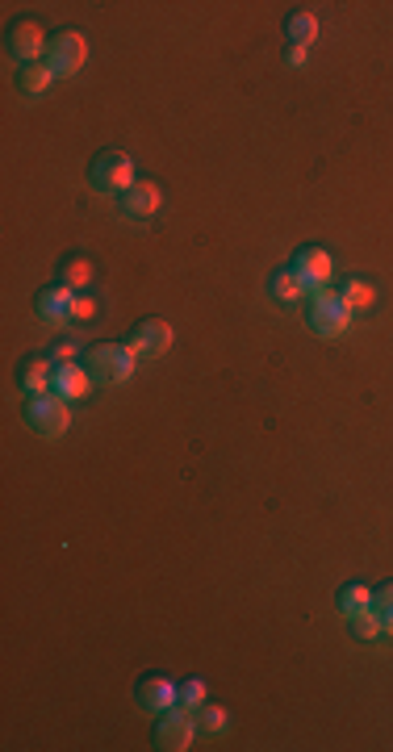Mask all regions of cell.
<instances>
[{
    "mask_svg": "<svg viewBox=\"0 0 393 752\" xmlns=\"http://www.w3.org/2000/svg\"><path fill=\"white\" fill-rule=\"evenodd\" d=\"M134 351L126 343H88L84 351V368L92 381H101V385H122L126 376H134Z\"/></svg>",
    "mask_w": 393,
    "mask_h": 752,
    "instance_id": "obj_1",
    "label": "cell"
},
{
    "mask_svg": "<svg viewBox=\"0 0 393 752\" xmlns=\"http://www.w3.org/2000/svg\"><path fill=\"white\" fill-rule=\"evenodd\" d=\"M21 418H26V427L42 439H59L67 435V427H72V410H67V402L59 393H34L26 397V410H21Z\"/></svg>",
    "mask_w": 393,
    "mask_h": 752,
    "instance_id": "obj_2",
    "label": "cell"
},
{
    "mask_svg": "<svg viewBox=\"0 0 393 752\" xmlns=\"http://www.w3.org/2000/svg\"><path fill=\"white\" fill-rule=\"evenodd\" d=\"M352 322V310L335 297V289H318V293H306V326L318 335V339H335L348 331Z\"/></svg>",
    "mask_w": 393,
    "mask_h": 752,
    "instance_id": "obj_3",
    "label": "cell"
},
{
    "mask_svg": "<svg viewBox=\"0 0 393 752\" xmlns=\"http://www.w3.org/2000/svg\"><path fill=\"white\" fill-rule=\"evenodd\" d=\"M88 59V38L80 30H59L42 51V63L51 67V76H76Z\"/></svg>",
    "mask_w": 393,
    "mask_h": 752,
    "instance_id": "obj_4",
    "label": "cell"
},
{
    "mask_svg": "<svg viewBox=\"0 0 393 752\" xmlns=\"http://www.w3.org/2000/svg\"><path fill=\"white\" fill-rule=\"evenodd\" d=\"M88 184L97 188V193H126V188L134 184V163L130 155L122 151H101L97 159L88 163Z\"/></svg>",
    "mask_w": 393,
    "mask_h": 752,
    "instance_id": "obj_5",
    "label": "cell"
},
{
    "mask_svg": "<svg viewBox=\"0 0 393 752\" xmlns=\"http://www.w3.org/2000/svg\"><path fill=\"white\" fill-rule=\"evenodd\" d=\"M46 38L42 34V26L34 17H13L9 21V30H5V51H9V59L21 67V63H38L42 59V51H46Z\"/></svg>",
    "mask_w": 393,
    "mask_h": 752,
    "instance_id": "obj_6",
    "label": "cell"
},
{
    "mask_svg": "<svg viewBox=\"0 0 393 752\" xmlns=\"http://www.w3.org/2000/svg\"><path fill=\"white\" fill-rule=\"evenodd\" d=\"M193 715H197V711H193ZM193 715L184 711V707L159 711V715H155V727H151L155 748H164V752H184V748H189V744H193V732H197Z\"/></svg>",
    "mask_w": 393,
    "mask_h": 752,
    "instance_id": "obj_7",
    "label": "cell"
},
{
    "mask_svg": "<svg viewBox=\"0 0 393 752\" xmlns=\"http://www.w3.org/2000/svg\"><path fill=\"white\" fill-rule=\"evenodd\" d=\"M297 280L306 285V293H318V289H331V276H335V264H331V255L322 251V247H297L293 255V264Z\"/></svg>",
    "mask_w": 393,
    "mask_h": 752,
    "instance_id": "obj_8",
    "label": "cell"
},
{
    "mask_svg": "<svg viewBox=\"0 0 393 752\" xmlns=\"http://www.w3.org/2000/svg\"><path fill=\"white\" fill-rule=\"evenodd\" d=\"M126 347L134 351L138 360H159L164 351L172 347V326L164 322V318H143L130 331V339H126Z\"/></svg>",
    "mask_w": 393,
    "mask_h": 752,
    "instance_id": "obj_9",
    "label": "cell"
},
{
    "mask_svg": "<svg viewBox=\"0 0 393 752\" xmlns=\"http://www.w3.org/2000/svg\"><path fill=\"white\" fill-rule=\"evenodd\" d=\"M134 702H138V711L159 715V711L176 707V686L164 673H143V677H138V686H134Z\"/></svg>",
    "mask_w": 393,
    "mask_h": 752,
    "instance_id": "obj_10",
    "label": "cell"
},
{
    "mask_svg": "<svg viewBox=\"0 0 393 752\" xmlns=\"http://www.w3.org/2000/svg\"><path fill=\"white\" fill-rule=\"evenodd\" d=\"M159 205H164V193H159V184H151V180H134L122 193V214L134 218V222L155 218Z\"/></svg>",
    "mask_w": 393,
    "mask_h": 752,
    "instance_id": "obj_11",
    "label": "cell"
},
{
    "mask_svg": "<svg viewBox=\"0 0 393 752\" xmlns=\"http://www.w3.org/2000/svg\"><path fill=\"white\" fill-rule=\"evenodd\" d=\"M72 289L67 285H46V289H38V297H34V314L42 318V322H63V318H72Z\"/></svg>",
    "mask_w": 393,
    "mask_h": 752,
    "instance_id": "obj_12",
    "label": "cell"
},
{
    "mask_svg": "<svg viewBox=\"0 0 393 752\" xmlns=\"http://www.w3.org/2000/svg\"><path fill=\"white\" fill-rule=\"evenodd\" d=\"M51 376H55V364L42 360V356H26L17 360V389L34 397V393H51Z\"/></svg>",
    "mask_w": 393,
    "mask_h": 752,
    "instance_id": "obj_13",
    "label": "cell"
},
{
    "mask_svg": "<svg viewBox=\"0 0 393 752\" xmlns=\"http://www.w3.org/2000/svg\"><path fill=\"white\" fill-rule=\"evenodd\" d=\"M88 385H92V376H88L84 364H63V368H55V376H51V393H59L63 402H76V397H84Z\"/></svg>",
    "mask_w": 393,
    "mask_h": 752,
    "instance_id": "obj_14",
    "label": "cell"
},
{
    "mask_svg": "<svg viewBox=\"0 0 393 752\" xmlns=\"http://www.w3.org/2000/svg\"><path fill=\"white\" fill-rule=\"evenodd\" d=\"M51 67H46L42 59L38 63H21L17 67V76H13V84H17V92H21V97H42V92L46 88H51Z\"/></svg>",
    "mask_w": 393,
    "mask_h": 752,
    "instance_id": "obj_15",
    "label": "cell"
},
{
    "mask_svg": "<svg viewBox=\"0 0 393 752\" xmlns=\"http://www.w3.org/2000/svg\"><path fill=\"white\" fill-rule=\"evenodd\" d=\"M268 297H272V301H281V305H293V301H302V297H306V285L297 280L293 268H276V272L268 276Z\"/></svg>",
    "mask_w": 393,
    "mask_h": 752,
    "instance_id": "obj_16",
    "label": "cell"
},
{
    "mask_svg": "<svg viewBox=\"0 0 393 752\" xmlns=\"http://www.w3.org/2000/svg\"><path fill=\"white\" fill-rule=\"evenodd\" d=\"M335 297L348 305V310L356 314V310H368V305L377 301V293H373V285L368 280H360V276H348V280H339V289H335Z\"/></svg>",
    "mask_w": 393,
    "mask_h": 752,
    "instance_id": "obj_17",
    "label": "cell"
},
{
    "mask_svg": "<svg viewBox=\"0 0 393 752\" xmlns=\"http://www.w3.org/2000/svg\"><path fill=\"white\" fill-rule=\"evenodd\" d=\"M368 602H373V590H368V585H360V581L339 585V594H335V606H339L343 619H352V615H360V610H368Z\"/></svg>",
    "mask_w": 393,
    "mask_h": 752,
    "instance_id": "obj_18",
    "label": "cell"
},
{
    "mask_svg": "<svg viewBox=\"0 0 393 752\" xmlns=\"http://www.w3.org/2000/svg\"><path fill=\"white\" fill-rule=\"evenodd\" d=\"M285 38H289V46H310L318 38V17L314 13H289L285 17Z\"/></svg>",
    "mask_w": 393,
    "mask_h": 752,
    "instance_id": "obj_19",
    "label": "cell"
},
{
    "mask_svg": "<svg viewBox=\"0 0 393 752\" xmlns=\"http://www.w3.org/2000/svg\"><path fill=\"white\" fill-rule=\"evenodd\" d=\"M88 280H92V260H84V255H67V260H59V285L84 289Z\"/></svg>",
    "mask_w": 393,
    "mask_h": 752,
    "instance_id": "obj_20",
    "label": "cell"
},
{
    "mask_svg": "<svg viewBox=\"0 0 393 752\" xmlns=\"http://www.w3.org/2000/svg\"><path fill=\"white\" fill-rule=\"evenodd\" d=\"M368 610L381 619V631H389L393 636V581H385V585H377L373 590V602H368Z\"/></svg>",
    "mask_w": 393,
    "mask_h": 752,
    "instance_id": "obj_21",
    "label": "cell"
},
{
    "mask_svg": "<svg viewBox=\"0 0 393 752\" xmlns=\"http://www.w3.org/2000/svg\"><path fill=\"white\" fill-rule=\"evenodd\" d=\"M176 707H184V711H201V707H205V681H197V677L180 681V686H176Z\"/></svg>",
    "mask_w": 393,
    "mask_h": 752,
    "instance_id": "obj_22",
    "label": "cell"
},
{
    "mask_svg": "<svg viewBox=\"0 0 393 752\" xmlns=\"http://www.w3.org/2000/svg\"><path fill=\"white\" fill-rule=\"evenodd\" d=\"M348 631H352L356 640H373L377 631H381V619L373 615V610H360V615H352V619H348Z\"/></svg>",
    "mask_w": 393,
    "mask_h": 752,
    "instance_id": "obj_23",
    "label": "cell"
},
{
    "mask_svg": "<svg viewBox=\"0 0 393 752\" xmlns=\"http://www.w3.org/2000/svg\"><path fill=\"white\" fill-rule=\"evenodd\" d=\"M97 314H101V305L92 301V297H76L72 301V322H92Z\"/></svg>",
    "mask_w": 393,
    "mask_h": 752,
    "instance_id": "obj_24",
    "label": "cell"
},
{
    "mask_svg": "<svg viewBox=\"0 0 393 752\" xmlns=\"http://www.w3.org/2000/svg\"><path fill=\"white\" fill-rule=\"evenodd\" d=\"M201 727H205V732H222V727H226V711L222 707H201Z\"/></svg>",
    "mask_w": 393,
    "mask_h": 752,
    "instance_id": "obj_25",
    "label": "cell"
},
{
    "mask_svg": "<svg viewBox=\"0 0 393 752\" xmlns=\"http://www.w3.org/2000/svg\"><path fill=\"white\" fill-rule=\"evenodd\" d=\"M51 364H55V368L76 364V347H72V343H55V347H51Z\"/></svg>",
    "mask_w": 393,
    "mask_h": 752,
    "instance_id": "obj_26",
    "label": "cell"
},
{
    "mask_svg": "<svg viewBox=\"0 0 393 752\" xmlns=\"http://www.w3.org/2000/svg\"><path fill=\"white\" fill-rule=\"evenodd\" d=\"M285 63L289 67H302L306 63V46H285Z\"/></svg>",
    "mask_w": 393,
    "mask_h": 752,
    "instance_id": "obj_27",
    "label": "cell"
}]
</instances>
